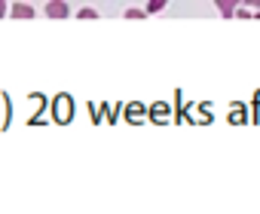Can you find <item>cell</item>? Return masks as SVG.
<instances>
[{
    "label": "cell",
    "instance_id": "30bf717a",
    "mask_svg": "<svg viewBox=\"0 0 260 214\" xmlns=\"http://www.w3.org/2000/svg\"><path fill=\"white\" fill-rule=\"evenodd\" d=\"M7 16V0H0V19Z\"/></svg>",
    "mask_w": 260,
    "mask_h": 214
},
{
    "label": "cell",
    "instance_id": "52a82bcc",
    "mask_svg": "<svg viewBox=\"0 0 260 214\" xmlns=\"http://www.w3.org/2000/svg\"><path fill=\"white\" fill-rule=\"evenodd\" d=\"M233 16H239V19H245V22H248V19H251L254 13H251L248 7H236V13H233Z\"/></svg>",
    "mask_w": 260,
    "mask_h": 214
},
{
    "label": "cell",
    "instance_id": "ba28073f",
    "mask_svg": "<svg viewBox=\"0 0 260 214\" xmlns=\"http://www.w3.org/2000/svg\"><path fill=\"white\" fill-rule=\"evenodd\" d=\"M144 16H147V13H144V10H135V7L125 10V19H144Z\"/></svg>",
    "mask_w": 260,
    "mask_h": 214
},
{
    "label": "cell",
    "instance_id": "5b68a950",
    "mask_svg": "<svg viewBox=\"0 0 260 214\" xmlns=\"http://www.w3.org/2000/svg\"><path fill=\"white\" fill-rule=\"evenodd\" d=\"M166 7H169V0H150V4H147V10H144V13H147V16H153V13H162Z\"/></svg>",
    "mask_w": 260,
    "mask_h": 214
},
{
    "label": "cell",
    "instance_id": "9c48e42d",
    "mask_svg": "<svg viewBox=\"0 0 260 214\" xmlns=\"http://www.w3.org/2000/svg\"><path fill=\"white\" fill-rule=\"evenodd\" d=\"M245 7L248 10H260V0H245Z\"/></svg>",
    "mask_w": 260,
    "mask_h": 214
},
{
    "label": "cell",
    "instance_id": "7a4b0ae2",
    "mask_svg": "<svg viewBox=\"0 0 260 214\" xmlns=\"http://www.w3.org/2000/svg\"><path fill=\"white\" fill-rule=\"evenodd\" d=\"M55 120H58V123H68V120H71V98H68V95H61V98L55 101Z\"/></svg>",
    "mask_w": 260,
    "mask_h": 214
},
{
    "label": "cell",
    "instance_id": "6da1fadb",
    "mask_svg": "<svg viewBox=\"0 0 260 214\" xmlns=\"http://www.w3.org/2000/svg\"><path fill=\"white\" fill-rule=\"evenodd\" d=\"M46 16L49 19H68L71 16V7L64 4V0H49V4H46Z\"/></svg>",
    "mask_w": 260,
    "mask_h": 214
},
{
    "label": "cell",
    "instance_id": "8992f818",
    "mask_svg": "<svg viewBox=\"0 0 260 214\" xmlns=\"http://www.w3.org/2000/svg\"><path fill=\"white\" fill-rule=\"evenodd\" d=\"M77 16H80L83 22H86V19H98V10H89V7H83V10H80Z\"/></svg>",
    "mask_w": 260,
    "mask_h": 214
},
{
    "label": "cell",
    "instance_id": "277c9868",
    "mask_svg": "<svg viewBox=\"0 0 260 214\" xmlns=\"http://www.w3.org/2000/svg\"><path fill=\"white\" fill-rule=\"evenodd\" d=\"M239 4H242V0H214V7H217V13H220L223 19H233V13H236Z\"/></svg>",
    "mask_w": 260,
    "mask_h": 214
},
{
    "label": "cell",
    "instance_id": "3957f363",
    "mask_svg": "<svg viewBox=\"0 0 260 214\" xmlns=\"http://www.w3.org/2000/svg\"><path fill=\"white\" fill-rule=\"evenodd\" d=\"M7 16H13V19H34L37 10L28 7V4H13V10H7Z\"/></svg>",
    "mask_w": 260,
    "mask_h": 214
}]
</instances>
